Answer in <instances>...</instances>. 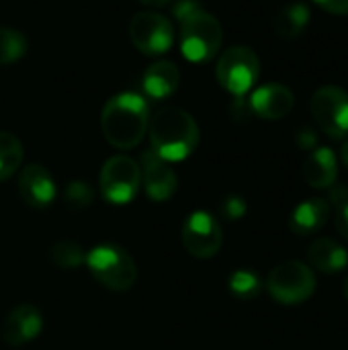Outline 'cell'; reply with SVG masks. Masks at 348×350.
<instances>
[{
  "mask_svg": "<svg viewBox=\"0 0 348 350\" xmlns=\"http://www.w3.org/2000/svg\"><path fill=\"white\" fill-rule=\"evenodd\" d=\"M94 277L96 283H101L105 289L123 293L129 291L137 281V265L131 258V254L117 246V244H101L94 246L86 254L84 262Z\"/></svg>",
  "mask_w": 348,
  "mask_h": 350,
  "instance_id": "cell-4",
  "label": "cell"
},
{
  "mask_svg": "<svg viewBox=\"0 0 348 350\" xmlns=\"http://www.w3.org/2000/svg\"><path fill=\"white\" fill-rule=\"evenodd\" d=\"M228 289L230 293L240 299V301H252L254 297L260 295L263 291V281L260 277L250 271V269H238L230 275L228 279Z\"/></svg>",
  "mask_w": 348,
  "mask_h": 350,
  "instance_id": "cell-21",
  "label": "cell"
},
{
  "mask_svg": "<svg viewBox=\"0 0 348 350\" xmlns=\"http://www.w3.org/2000/svg\"><path fill=\"white\" fill-rule=\"evenodd\" d=\"M295 142L302 150H316L318 146V135L312 127H302L295 135Z\"/></svg>",
  "mask_w": 348,
  "mask_h": 350,
  "instance_id": "cell-26",
  "label": "cell"
},
{
  "mask_svg": "<svg viewBox=\"0 0 348 350\" xmlns=\"http://www.w3.org/2000/svg\"><path fill=\"white\" fill-rule=\"evenodd\" d=\"M215 76L230 94L244 96L254 88L260 76V59L250 47L234 45L219 55Z\"/></svg>",
  "mask_w": 348,
  "mask_h": 350,
  "instance_id": "cell-5",
  "label": "cell"
},
{
  "mask_svg": "<svg viewBox=\"0 0 348 350\" xmlns=\"http://www.w3.org/2000/svg\"><path fill=\"white\" fill-rule=\"evenodd\" d=\"M27 37L10 27H0V66L18 62L27 53Z\"/></svg>",
  "mask_w": 348,
  "mask_h": 350,
  "instance_id": "cell-23",
  "label": "cell"
},
{
  "mask_svg": "<svg viewBox=\"0 0 348 350\" xmlns=\"http://www.w3.org/2000/svg\"><path fill=\"white\" fill-rule=\"evenodd\" d=\"M148 127L152 150L166 162H183L199 146V125L185 109L164 107L154 113Z\"/></svg>",
  "mask_w": 348,
  "mask_h": 350,
  "instance_id": "cell-3",
  "label": "cell"
},
{
  "mask_svg": "<svg viewBox=\"0 0 348 350\" xmlns=\"http://www.w3.org/2000/svg\"><path fill=\"white\" fill-rule=\"evenodd\" d=\"M248 205L240 195H228L222 203H219V215L228 221H238L246 215Z\"/></svg>",
  "mask_w": 348,
  "mask_h": 350,
  "instance_id": "cell-25",
  "label": "cell"
},
{
  "mask_svg": "<svg viewBox=\"0 0 348 350\" xmlns=\"http://www.w3.org/2000/svg\"><path fill=\"white\" fill-rule=\"evenodd\" d=\"M314 2L330 14H340V16L348 14V0H314Z\"/></svg>",
  "mask_w": 348,
  "mask_h": 350,
  "instance_id": "cell-28",
  "label": "cell"
},
{
  "mask_svg": "<svg viewBox=\"0 0 348 350\" xmlns=\"http://www.w3.org/2000/svg\"><path fill=\"white\" fill-rule=\"evenodd\" d=\"M330 217V203L324 199H308L302 201L291 217H289V230L295 236H312L318 234Z\"/></svg>",
  "mask_w": 348,
  "mask_h": 350,
  "instance_id": "cell-16",
  "label": "cell"
},
{
  "mask_svg": "<svg viewBox=\"0 0 348 350\" xmlns=\"http://www.w3.org/2000/svg\"><path fill=\"white\" fill-rule=\"evenodd\" d=\"M18 195L33 209H45L55 199V183L41 164H29L18 176Z\"/></svg>",
  "mask_w": 348,
  "mask_h": 350,
  "instance_id": "cell-14",
  "label": "cell"
},
{
  "mask_svg": "<svg viewBox=\"0 0 348 350\" xmlns=\"http://www.w3.org/2000/svg\"><path fill=\"white\" fill-rule=\"evenodd\" d=\"M180 242L193 258H213L224 244L219 221L207 211H195L187 217L180 230Z\"/></svg>",
  "mask_w": 348,
  "mask_h": 350,
  "instance_id": "cell-9",
  "label": "cell"
},
{
  "mask_svg": "<svg viewBox=\"0 0 348 350\" xmlns=\"http://www.w3.org/2000/svg\"><path fill=\"white\" fill-rule=\"evenodd\" d=\"M267 289L275 301L283 306H297L314 295L316 275L308 265L299 260H287L269 273Z\"/></svg>",
  "mask_w": 348,
  "mask_h": 350,
  "instance_id": "cell-6",
  "label": "cell"
},
{
  "mask_svg": "<svg viewBox=\"0 0 348 350\" xmlns=\"http://www.w3.org/2000/svg\"><path fill=\"white\" fill-rule=\"evenodd\" d=\"M172 12L180 25V53L191 64L211 62L224 41L222 23L197 0H178Z\"/></svg>",
  "mask_w": 348,
  "mask_h": 350,
  "instance_id": "cell-2",
  "label": "cell"
},
{
  "mask_svg": "<svg viewBox=\"0 0 348 350\" xmlns=\"http://www.w3.org/2000/svg\"><path fill=\"white\" fill-rule=\"evenodd\" d=\"M345 293H347V299H348V275H347V279H345Z\"/></svg>",
  "mask_w": 348,
  "mask_h": 350,
  "instance_id": "cell-32",
  "label": "cell"
},
{
  "mask_svg": "<svg viewBox=\"0 0 348 350\" xmlns=\"http://www.w3.org/2000/svg\"><path fill=\"white\" fill-rule=\"evenodd\" d=\"M101 193L111 205H127L142 187L139 164L129 156H113L101 168Z\"/></svg>",
  "mask_w": 348,
  "mask_h": 350,
  "instance_id": "cell-7",
  "label": "cell"
},
{
  "mask_svg": "<svg viewBox=\"0 0 348 350\" xmlns=\"http://www.w3.org/2000/svg\"><path fill=\"white\" fill-rule=\"evenodd\" d=\"M304 178L312 189H330L338 178L336 154L326 146L312 150L304 164Z\"/></svg>",
  "mask_w": 348,
  "mask_h": 350,
  "instance_id": "cell-15",
  "label": "cell"
},
{
  "mask_svg": "<svg viewBox=\"0 0 348 350\" xmlns=\"http://www.w3.org/2000/svg\"><path fill=\"white\" fill-rule=\"evenodd\" d=\"M310 262L324 275H334L347 269L348 252L332 238H316L308 250Z\"/></svg>",
  "mask_w": 348,
  "mask_h": 350,
  "instance_id": "cell-18",
  "label": "cell"
},
{
  "mask_svg": "<svg viewBox=\"0 0 348 350\" xmlns=\"http://www.w3.org/2000/svg\"><path fill=\"white\" fill-rule=\"evenodd\" d=\"M43 330V316L41 312L31 306L23 304L16 306L2 322V340L8 347H23L35 340Z\"/></svg>",
  "mask_w": 348,
  "mask_h": 350,
  "instance_id": "cell-12",
  "label": "cell"
},
{
  "mask_svg": "<svg viewBox=\"0 0 348 350\" xmlns=\"http://www.w3.org/2000/svg\"><path fill=\"white\" fill-rule=\"evenodd\" d=\"M180 84V72L172 62H156L144 72V92L154 100L168 98L176 92Z\"/></svg>",
  "mask_w": 348,
  "mask_h": 350,
  "instance_id": "cell-17",
  "label": "cell"
},
{
  "mask_svg": "<svg viewBox=\"0 0 348 350\" xmlns=\"http://www.w3.org/2000/svg\"><path fill=\"white\" fill-rule=\"evenodd\" d=\"M129 37L142 53L160 55L172 47L174 29L160 12H139L129 23Z\"/></svg>",
  "mask_w": 348,
  "mask_h": 350,
  "instance_id": "cell-10",
  "label": "cell"
},
{
  "mask_svg": "<svg viewBox=\"0 0 348 350\" xmlns=\"http://www.w3.org/2000/svg\"><path fill=\"white\" fill-rule=\"evenodd\" d=\"M340 158H343V162H345V166L348 168V139L343 144V150H340Z\"/></svg>",
  "mask_w": 348,
  "mask_h": 350,
  "instance_id": "cell-31",
  "label": "cell"
},
{
  "mask_svg": "<svg viewBox=\"0 0 348 350\" xmlns=\"http://www.w3.org/2000/svg\"><path fill=\"white\" fill-rule=\"evenodd\" d=\"M64 201L72 211H82L92 205L94 201V191L88 183L84 180H72L66 191H64Z\"/></svg>",
  "mask_w": 348,
  "mask_h": 350,
  "instance_id": "cell-24",
  "label": "cell"
},
{
  "mask_svg": "<svg viewBox=\"0 0 348 350\" xmlns=\"http://www.w3.org/2000/svg\"><path fill=\"white\" fill-rule=\"evenodd\" d=\"M312 117L316 125L330 137L343 139L348 135V92L340 86H322L314 92Z\"/></svg>",
  "mask_w": 348,
  "mask_h": 350,
  "instance_id": "cell-8",
  "label": "cell"
},
{
  "mask_svg": "<svg viewBox=\"0 0 348 350\" xmlns=\"http://www.w3.org/2000/svg\"><path fill=\"white\" fill-rule=\"evenodd\" d=\"M139 2H144V4H148V6H164V4H168L170 0H139Z\"/></svg>",
  "mask_w": 348,
  "mask_h": 350,
  "instance_id": "cell-30",
  "label": "cell"
},
{
  "mask_svg": "<svg viewBox=\"0 0 348 350\" xmlns=\"http://www.w3.org/2000/svg\"><path fill=\"white\" fill-rule=\"evenodd\" d=\"M310 25V8L304 2H291L275 16V33L283 39H297Z\"/></svg>",
  "mask_w": 348,
  "mask_h": 350,
  "instance_id": "cell-19",
  "label": "cell"
},
{
  "mask_svg": "<svg viewBox=\"0 0 348 350\" xmlns=\"http://www.w3.org/2000/svg\"><path fill=\"white\" fill-rule=\"evenodd\" d=\"M150 125L148 100L137 92H119L107 100L101 113L105 139L117 150H131L142 144Z\"/></svg>",
  "mask_w": 348,
  "mask_h": 350,
  "instance_id": "cell-1",
  "label": "cell"
},
{
  "mask_svg": "<svg viewBox=\"0 0 348 350\" xmlns=\"http://www.w3.org/2000/svg\"><path fill=\"white\" fill-rule=\"evenodd\" d=\"M336 228H338V232L348 240V203L347 205H343V207L336 211Z\"/></svg>",
  "mask_w": 348,
  "mask_h": 350,
  "instance_id": "cell-29",
  "label": "cell"
},
{
  "mask_svg": "<svg viewBox=\"0 0 348 350\" xmlns=\"http://www.w3.org/2000/svg\"><path fill=\"white\" fill-rule=\"evenodd\" d=\"M23 162V144L10 131H0V180H8Z\"/></svg>",
  "mask_w": 348,
  "mask_h": 350,
  "instance_id": "cell-20",
  "label": "cell"
},
{
  "mask_svg": "<svg viewBox=\"0 0 348 350\" xmlns=\"http://www.w3.org/2000/svg\"><path fill=\"white\" fill-rule=\"evenodd\" d=\"M139 172H142L144 191L152 201L162 203V201H168L176 193L178 178L174 170L170 168V162L162 160L154 150H148L142 154Z\"/></svg>",
  "mask_w": 348,
  "mask_h": 350,
  "instance_id": "cell-11",
  "label": "cell"
},
{
  "mask_svg": "<svg viewBox=\"0 0 348 350\" xmlns=\"http://www.w3.org/2000/svg\"><path fill=\"white\" fill-rule=\"evenodd\" d=\"M328 203H332L336 209H340L343 205H347L348 203V185L345 183H334L332 187H330V195H328Z\"/></svg>",
  "mask_w": 348,
  "mask_h": 350,
  "instance_id": "cell-27",
  "label": "cell"
},
{
  "mask_svg": "<svg viewBox=\"0 0 348 350\" xmlns=\"http://www.w3.org/2000/svg\"><path fill=\"white\" fill-rule=\"evenodd\" d=\"M293 105H295L293 92H291L287 86L277 84V82L258 86V88L250 94V98H248L250 111H252L256 117L269 119V121L287 117V115L293 111Z\"/></svg>",
  "mask_w": 348,
  "mask_h": 350,
  "instance_id": "cell-13",
  "label": "cell"
},
{
  "mask_svg": "<svg viewBox=\"0 0 348 350\" xmlns=\"http://www.w3.org/2000/svg\"><path fill=\"white\" fill-rule=\"evenodd\" d=\"M49 258L57 269H64V271H76L86 262V254L82 246L74 240L55 242L49 250Z\"/></svg>",
  "mask_w": 348,
  "mask_h": 350,
  "instance_id": "cell-22",
  "label": "cell"
}]
</instances>
